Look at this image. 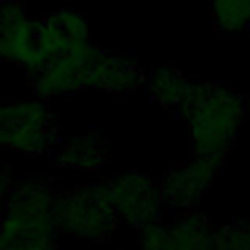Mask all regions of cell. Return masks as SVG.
Masks as SVG:
<instances>
[{
	"label": "cell",
	"mask_w": 250,
	"mask_h": 250,
	"mask_svg": "<svg viewBox=\"0 0 250 250\" xmlns=\"http://www.w3.org/2000/svg\"><path fill=\"white\" fill-rule=\"evenodd\" d=\"M178 113L188 125L193 156L225 160L236 145L246 104L232 88L191 80Z\"/></svg>",
	"instance_id": "6da1fadb"
},
{
	"label": "cell",
	"mask_w": 250,
	"mask_h": 250,
	"mask_svg": "<svg viewBox=\"0 0 250 250\" xmlns=\"http://www.w3.org/2000/svg\"><path fill=\"white\" fill-rule=\"evenodd\" d=\"M117 223L104 182L76 186L55 201V225L90 242L109 240Z\"/></svg>",
	"instance_id": "7a4b0ae2"
},
{
	"label": "cell",
	"mask_w": 250,
	"mask_h": 250,
	"mask_svg": "<svg viewBox=\"0 0 250 250\" xmlns=\"http://www.w3.org/2000/svg\"><path fill=\"white\" fill-rule=\"evenodd\" d=\"M104 53L105 51L88 43L78 51L45 62L33 72L37 94L43 98H53L100 88V66Z\"/></svg>",
	"instance_id": "3957f363"
},
{
	"label": "cell",
	"mask_w": 250,
	"mask_h": 250,
	"mask_svg": "<svg viewBox=\"0 0 250 250\" xmlns=\"http://www.w3.org/2000/svg\"><path fill=\"white\" fill-rule=\"evenodd\" d=\"M104 184L119 221H125L137 230L162 221L164 203L160 197V188L150 176L131 170Z\"/></svg>",
	"instance_id": "277c9868"
},
{
	"label": "cell",
	"mask_w": 250,
	"mask_h": 250,
	"mask_svg": "<svg viewBox=\"0 0 250 250\" xmlns=\"http://www.w3.org/2000/svg\"><path fill=\"white\" fill-rule=\"evenodd\" d=\"M225 160L193 156L189 162L176 164L162 174L158 182L164 209L188 213L209 191L215 176L221 172Z\"/></svg>",
	"instance_id": "5b68a950"
},
{
	"label": "cell",
	"mask_w": 250,
	"mask_h": 250,
	"mask_svg": "<svg viewBox=\"0 0 250 250\" xmlns=\"http://www.w3.org/2000/svg\"><path fill=\"white\" fill-rule=\"evenodd\" d=\"M55 137L51 111L43 102H20L0 109V143L20 150H45Z\"/></svg>",
	"instance_id": "8992f818"
},
{
	"label": "cell",
	"mask_w": 250,
	"mask_h": 250,
	"mask_svg": "<svg viewBox=\"0 0 250 250\" xmlns=\"http://www.w3.org/2000/svg\"><path fill=\"white\" fill-rule=\"evenodd\" d=\"M215 230L207 217L182 213L174 223H156L137 236V250H217Z\"/></svg>",
	"instance_id": "52a82bcc"
},
{
	"label": "cell",
	"mask_w": 250,
	"mask_h": 250,
	"mask_svg": "<svg viewBox=\"0 0 250 250\" xmlns=\"http://www.w3.org/2000/svg\"><path fill=\"white\" fill-rule=\"evenodd\" d=\"M88 43V27L80 14L72 10H59L57 14L43 18L35 25L37 64L33 72L39 70L45 62L78 51Z\"/></svg>",
	"instance_id": "ba28073f"
},
{
	"label": "cell",
	"mask_w": 250,
	"mask_h": 250,
	"mask_svg": "<svg viewBox=\"0 0 250 250\" xmlns=\"http://www.w3.org/2000/svg\"><path fill=\"white\" fill-rule=\"evenodd\" d=\"M35 25L18 6H4L0 10V57L20 62L33 72L37 64Z\"/></svg>",
	"instance_id": "9c48e42d"
},
{
	"label": "cell",
	"mask_w": 250,
	"mask_h": 250,
	"mask_svg": "<svg viewBox=\"0 0 250 250\" xmlns=\"http://www.w3.org/2000/svg\"><path fill=\"white\" fill-rule=\"evenodd\" d=\"M55 160L62 168L76 170L80 174H92L98 172L107 160V148L105 143L96 135L76 137L57 148Z\"/></svg>",
	"instance_id": "30bf717a"
},
{
	"label": "cell",
	"mask_w": 250,
	"mask_h": 250,
	"mask_svg": "<svg viewBox=\"0 0 250 250\" xmlns=\"http://www.w3.org/2000/svg\"><path fill=\"white\" fill-rule=\"evenodd\" d=\"M146 82L145 70L129 57L104 53L100 66V90L111 94H125L137 90Z\"/></svg>",
	"instance_id": "8fae6325"
},
{
	"label": "cell",
	"mask_w": 250,
	"mask_h": 250,
	"mask_svg": "<svg viewBox=\"0 0 250 250\" xmlns=\"http://www.w3.org/2000/svg\"><path fill=\"white\" fill-rule=\"evenodd\" d=\"M189 84L191 80L174 66H160L146 76L150 98L162 109H172V111H178V107L182 105Z\"/></svg>",
	"instance_id": "7c38bea8"
},
{
	"label": "cell",
	"mask_w": 250,
	"mask_h": 250,
	"mask_svg": "<svg viewBox=\"0 0 250 250\" xmlns=\"http://www.w3.org/2000/svg\"><path fill=\"white\" fill-rule=\"evenodd\" d=\"M213 23L221 33H246L250 31V2L230 0L213 4Z\"/></svg>",
	"instance_id": "4fadbf2b"
},
{
	"label": "cell",
	"mask_w": 250,
	"mask_h": 250,
	"mask_svg": "<svg viewBox=\"0 0 250 250\" xmlns=\"http://www.w3.org/2000/svg\"><path fill=\"white\" fill-rule=\"evenodd\" d=\"M217 250H250V219L217 227Z\"/></svg>",
	"instance_id": "5bb4252c"
}]
</instances>
